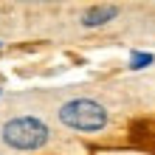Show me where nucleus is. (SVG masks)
Masks as SVG:
<instances>
[{
	"label": "nucleus",
	"mask_w": 155,
	"mask_h": 155,
	"mask_svg": "<svg viewBox=\"0 0 155 155\" xmlns=\"http://www.w3.org/2000/svg\"><path fill=\"white\" fill-rule=\"evenodd\" d=\"M0 138L8 150H17V152H37L42 150L51 138V130L48 124L37 116H17V118H8L0 130Z\"/></svg>",
	"instance_id": "nucleus-1"
},
{
	"label": "nucleus",
	"mask_w": 155,
	"mask_h": 155,
	"mask_svg": "<svg viewBox=\"0 0 155 155\" xmlns=\"http://www.w3.org/2000/svg\"><path fill=\"white\" fill-rule=\"evenodd\" d=\"M59 121L76 133H102L110 124V113L96 99H71L59 107Z\"/></svg>",
	"instance_id": "nucleus-2"
},
{
	"label": "nucleus",
	"mask_w": 155,
	"mask_h": 155,
	"mask_svg": "<svg viewBox=\"0 0 155 155\" xmlns=\"http://www.w3.org/2000/svg\"><path fill=\"white\" fill-rule=\"evenodd\" d=\"M118 12H121V8H118L116 3H96V6L85 8L79 20H82L85 28H102V25H107L110 20H116Z\"/></svg>",
	"instance_id": "nucleus-3"
},
{
	"label": "nucleus",
	"mask_w": 155,
	"mask_h": 155,
	"mask_svg": "<svg viewBox=\"0 0 155 155\" xmlns=\"http://www.w3.org/2000/svg\"><path fill=\"white\" fill-rule=\"evenodd\" d=\"M152 62H155V54H150V51H133L127 65H130L133 71H144V68H150Z\"/></svg>",
	"instance_id": "nucleus-4"
},
{
	"label": "nucleus",
	"mask_w": 155,
	"mask_h": 155,
	"mask_svg": "<svg viewBox=\"0 0 155 155\" xmlns=\"http://www.w3.org/2000/svg\"><path fill=\"white\" fill-rule=\"evenodd\" d=\"M37 3H59V0H37Z\"/></svg>",
	"instance_id": "nucleus-5"
},
{
	"label": "nucleus",
	"mask_w": 155,
	"mask_h": 155,
	"mask_svg": "<svg viewBox=\"0 0 155 155\" xmlns=\"http://www.w3.org/2000/svg\"><path fill=\"white\" fill-rule=\"evenodd\" d=\"M0 93H3V90H0Z\"/></svg>",
	"instance_id": "nucleus-6"
}]
</instances>
